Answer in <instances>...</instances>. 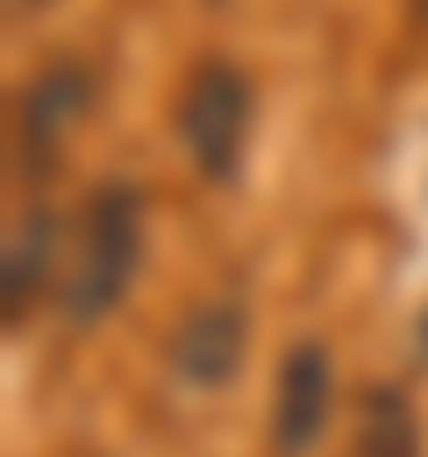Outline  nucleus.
Instances as JSON below:
<instances>
[{"label": "nucleus", "mask_w": 428, "mask_h": 457, "mask_svg": "<svg viewBox=\"0 0 428 457\" xmlns=\"http://www.w3.org/2000/svg\"><path fill=\"white\" fill-rule=\"evenodd\" d=\"M86 107H93V64L57 57V64H43V71L21 86V100H14V129H21V143H29L36 157H50V150L86 121Z\"/></svg>", "instance_id": "nucleus-5"}, {"label": "nucleus", "mask_w": 428, "mask_h": 457, "mask_svg": "<svg viewBox=\"0 0 428 457\" xmlns=\"http://www.w3.org/2000/svg\"><path fill=\"white\" fill-rule=\"evenodd\" d=\"M357 457H421L414 407H407L392 386L364 393V414H357Z\"/></svg>", "instance_id": "nucleus-7"}, {"label": "nucleus", "mask_w": 428, "mask_h": 457, "mask_svg": "<svg viewBox=\"0 0 428 457\" xmlns=\"http://www.w3.org/2000/svg\"><path fill=\"white\" fill-rule=\"evenodd\" d=\"M243 343H250L243 307H235V300H200V307L171 328V371H178L185 386L214 393V386H228V378L243 371Z\"/></svg>", "instance_id": "nucleus-4"}, {"label": "nucleus", "mask_w": 428, "mask_h": 457, "mask_svg": "<svg viewBox=\"0 0 428 457\" xmlns=\"http://www.w3.org/2000/svg\"><path fill=\"white\" fill-rule=\"evenodd\" d=\"M136 257H143V200L128 186L93 193V207H86V250H78V271L64 286V314L71 321L114 314L121 293H128V278H136Z\"/></svg>", "instance_id": "nucleus-1"}, {"label": "nucleus", "mask_w": 428, "mask_h": 457, "mask_svg": "<svg viewBox=\"0 0 428 457\" xmlns=\"http://www.w3.org/2000/svg\"><path fill=\"white\" fill-rule=\"evenodd\" d=\"M328 343L300 336L278 364V407H271V450L278 457H307L328 428Z\"/></svg>", "instance_id": "nucleus-3"}, {"label": "nucleus", "mask_w": 428, "mask_h": 457, "mask_svg": "<svg viewBox=\"0 0 428 457\" xmlns=\"http://www.w3.org/2000/svg\"><path fill=\"white\" fill-rule=\"evenodd\" d=\"M421 14H428V0H421Z\"/></svg>", "instance_id": "nucleus-9"}, {"label": "nucleus", "mask_w": 428, "mask_h": 457, "mask_svg": "<svg viewBox=\"0 0 428 457\" xmlns=\"http://www.w3.org/2000/svg\"><path fill=\"white\" fill-rule=\"evenodd\" d=\"M50 243H57L50 214H43V207H29V214L14 221V236H7V321H21V314L43 300V278H50Z\"/></svg>", "instance_id": "nucleus-6"}, {"label": "nucleus", "mask_w": 428, "mask_h": 457, "mask_svg": "<svg viewBox=\"0 0 428 457\" xmlns=\"http://www.w3.org/2000/svg\"><path fill=\"white\" fill-rule=\"evenodd\" d=\"M178 136H185V157L200 179H235L243 164V143H250V79L228 64V57H200L185 93H178Z\"/></svg>", "instance_id": "nucleus-2"}, {"label": "nucleus", "mask_w": 428, "mask_h": 457, "mask_svg": "<svg viewBox=\"0 0 428 457\" xmlns=\"http://www.w3.org/2000/svg\"><path fill=\"white\" fill-rule=\"evenodd\" d=\"M14 7H36V0H14Z\"/></svg>", "instance_id": "nucleus-8"}]
</instances>
